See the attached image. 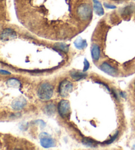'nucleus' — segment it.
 Segmentation results:
<instances>
[{
	"instance_id": "nucleus-1",
	"label": "nucleus",
	"mask_w": 135,
	"mask_h": 150,
	"mask_svg": "<svg viewBox=\"0 0 135 150\" xmlns=\"http://www.w3.org/2000/svg\"><path fill=\"white\" fill-rule=\"evenodd\" d=\"M54 94V87L48 83H42L38 89V96L42 101H48Z\"/></svg>"
},
{
	"instance_id": "nucleus-2",
	"label": "nucleus",
	"mask_w": 135,
	"mask_h": 150,
	"mask_svg": "<svg viewBox=\"0 0 135 150\" xmlns=\"http://www.w3.org/2000/svg\"><path fill=\"white\" fill-rule=\"evenodd\" d=\"M77 14L81 20L86 21L91 17L92 9L88 4H81L77 8Z\"/></svg>"
},
{
	"instance_id": "nucleus-3",
	"label": "nucleus",
	"mask_w": 135,
	"mask_h": 150,
	"mask_svg": "<svg viewBox=\"0 0 135 150\" xmlns=\"http://www.w3.org/2000/svg\"><path fill=\"white\" fill-rule=\"evenodd\" d=\"M73 85L71 81L68 80H64L62 81L59 85V93L62 97H66L73 91Z\"/></svg>"
},
{
	"instance_id": "nucleus-4",
	"label": "nucleus",
	"mask_w": 135,
	"mask_h": 150,
	"mask_svg": "<svg viewBox=\"0 0 135 150\" xmlns=\"http://www.w3.org/2000/svg\"><path fill=\"white\" fill-rule=\"evenodd\" d=\"M58 113L63 118L68 117L70 113V104L67 100L61 101L58 105Z\"/></svg>"
},
{
	"instance_id": "nucleus-5",
	"label": "nucleus",
	"mask_w": 135,
	"mask_h": 150,
	"mask_svg": "<svg viewBox=\"0 0 135 150\" xmlns=\"http://www.w3.org/2000/svg\"><path fill=\"white\" fill-rule=\"evenodd\" d=\"M40 144L44 148H50L56 145L55 141L47 133L43 132L40 135Z\"/></svg>"
},
{
	"instance_id": "nucleus-6",
	"label": "nucleus",
	"mask_w": 135,
	"mask_h": 150,
	"mask_svg": "<svg viewBox=\"0 0 135 150\" xmlns=\"http://www.w3.org/2000/svg\"><path fill=\"white\" fill-rule=\"evenodd\" d=\"M17 34L13 30L11 29H5L2 31L1 34V41H8V40L15 39Z\"/></svg>"
},
{
	"instance_id": "nucleus-7",
	"label": "nucleus",
	"mask_w": 135,
	"mask_h": 150,
	"mask_svg": "<svg viewBox=\"0 0 135 150\" xmlns=\"http://www.w3.org/2000/svg\"><path fill=\"white\" fill-rule=\"evenodd\" d=\"M100 68L101 70H102L104 72L107 73V74L111 75H115L117 73V70L114 68L113 66H111L110 64H109L107 62L102 63L100 65Z\"/></svg>"
},
{
	"instance_id": "nucleus-8",
	"label": "nucleus",
	"mask_w": 135,
	"mask_h": 150,
	"mask_svg": "<svg viewBox=\"0 0 135 150\" xmlns=\"http://www.w3.org/2000/svg\"><path fill=\"white\" fill-rule=\"evenodd\" d=\"M26 105V101L24 99L20 98L17 99L13 101L11 103V107L16 111H20Z\"/></svg>"
},
{
	"instance_id": "nucleus-9",
	"label": "nucleus",
	"mask_w": 135,
	"mask_h": 150,
	"mask_svg": "<svg viewBox=\"0 0 135 150\" xmlns=\"http://www.w3.org/2000/svg\"><path fill=\"white\" fill-rule=\"evenodd\" d=\"M91 54L94 61H98L100 58V48L97 44H93L91 48Z\"/></svg>"
},
{
	"instance_id": "nucleus-10",
	"label": "nucleus",
	"mask_w": 135,
	"mask_h": 150,
	"mask_svg": "<svg viewBox=\"0 0 135 150\" xmlns=\"http://www.w3.org/2000/svg\"><path fill=\"white\" fill-rule=\"evenodd\" d=\"M94 1V9L95 13L99 16H102L104 14V11L103 9L102 4L99 0H93Z\"/></svg>"
},
{
	"instance_id": "nucleus-11",
	"label": "nucleus",
	"mask_w": 135,
	"mask_h": 150,
	"mask_svg": "<svg viewBox=\"0 0 135 150\" xmlns=\"http://www.w3.org/2000/svg\"><path fill=\"white\" fill-rule=\"evenodd\" d=\"M74 44H75V47L79 50H83L87 46V43H86V40H83L81 38H79L76 40L74 42Z\"/></svg>"
},
{
	"instance_id": "nucleus-12",
	"label": "nucleus",
	"mask_w": 135,
	"mask_h": 150,
	"mask_svg": "<svg viewBox=\"0 0 135 150\" xmlns=\"http://www.w3.org/2000/svg\"><path fill=\"white\" fill-rule=\"evenodd\" d=\"M7 85L9 87L13 88H20L21 87V83L19 80H18L16 78H11L9 79L7 81Z\"/></svg>"
},
{
	"instance_id": "nucleus-13",
	"label": "nucleus",
	"mask_w": 135,
	"mask_h": 150,
	"mask_svg": "<svg viewBox=\"0 0 135 150\" xmlns=\"http://www.w3.org/2000/svg\"><path fill=\"white\" fill-rule=\"evenodd\" d=\"M87 74L85 72H78V71H73V72L71 73V77L73 78L74 80L78 81V80L84 79L85 78Z\"/></svg>"
},
{
	"instance_id": "nucleus-14",
	"label": "nucleus",
	"mask_w": 135,
	"mask_h": 150,
	"mask_svg": "<svg viewBox=\"0 0 135 150\" xmlns=\"http://www.w3.org/2000/svg\"><path fill=\"white\" fill-rule=\"evenodd\" d=\"M55 48H56L57 49L62 50V51L64 52H67L69 51V46L67 45L65 43H58L55 44Z\"/></svg>"
},
{
	"instance_id": "nucleus-15",
	"label": "nucleus",
	"mask_w": 135,
	"mask_h": 150,
	"mask_svg": "<svg viewBox=\"0 0 135 150\" xmlns=\"http://www.w3.org/2000/svg\"><path fill=\"white\" fill-rule=\"evenodd\" d=\"M45 112L48 115H53L56 112V107L54 104L48 105L45 108Z\"/></svg>"
},
{
	"instance_id": "nucleus-16",
	"label": "nucleus",
	"mask_w": 135,
	"mask_h": 150,
	"mask_svg": "<svg viewBox=\"0 0 135 150\" xmlns=\"http://www.w3.org/2000/svg\"><path fill=\"white\" fill-rule=\"evenodd\" d=\"M83 142L84 145H86V146H88V147H97V143L96 141L92 140V139H91L85 138L84 139H83Z\"/></svg>"
},
{
	"instance_id": "nucleus-17",
	"label": "nucleus",
	"mask_w": 135,
	"mask_h": 150,
	"mask_svg": "<svg viewBox=\"0 0 135 150\" xmlns=\"http://www.w3.org/2000/svg\"><path fill=\"white\" fill-rule=\"evenodd\" d=\"M134 7L133 6H127L123 10V14L124 15H129L133 11Z\"/></svg>"
},
{
	"instance_id": "nucleus-18",
	"label": "nucleus",
	"mask_w": 135,
	"mask_h": 150,
	"mask_svg": "<svg viewBox=\"0 0 135 150\" xmlns=\"http://www.w3.org/2000/svg\"><path fill=\"white\" fill-rule=\"evenodd\" d=\"M89 67H90L89 62H88V61L85 58L84 60V69H83L84 72H85V71H87L88 69H89Z\"/></svg>"
},
{
	"instance_id": "nucleus-19",
	"label": "nucleus",
	"mask_w": 135,
	"mask_h": 150,
	"mask_svg": "<svg viewBox=\"0 0 135 150\" xmlns=\"http://www.w3.org/2000/svg\"><path fill=\"white\" fill-rule=\"evenodd\" d=\"M118 134H119V132H116L114 136L111 137V138L110 139H109V140L107 141L106 142H105V143H107V144H109V143H112L113 141H115V139L116 138H117V136H118Z\"/></svg>"
},
{
	"instance_id": "nucleus-20",
	"label": "nucleus",
	"mask_w": 135,
	"mask_h": 150,
	"mask_svg": "<svg viewBox=\"0 0 135 150\" xmlns=\"http://www.w3.org/2000/svg\"><path fill=\"white\" fill-rule=\"evenodd\" d=\"M104 6L107 9H115L116 8V6L115 5H109V4H107V3H104Z\"/></svg>"
},
{
	"instance_id": "nucleus-21",
	"label": "nucleus",
	"mask_w": 135,
	"mask_h": 150,
	"mask_svg": "<svg viewBox=\"0 0 135 150\" xmlns=\"http://www.w3.org/2000/svg\"><path fill=\"white\" fill-rule=\"evenodd\" d=\"M1 73H2V74H7V75H10L11 74V73L9 72V71L3 70V69H1Z\"/></svg>"
},
{
	"instance_id": "nucleus-22",
	"label": "nucleus",
	"mask_w": 135,
	"mask_h": 150,
	"mask_svg": "<svg viewBox=\"0 0 135 150\" xmlns=\"http://www.w3.org/2000/svg\"><path fill=\"white\" fill-rule=\"evenodd\" d=\"M132 149H135V145L133 146V147H132Z\"/></svg>"
},
{
	"instance_id": "nucleus-23",
	"label": "nucleus",
	"mask_w": 135,
	"mask_h": 150,
	"mask_svg": "<svg viewBox=\"0 0 135 150\" xmlns=\"http://www.w3.org/2000/svg\"><path fill=\"white\" fill-rule=\"evenodd\" d=\"M134 1H135V0H134Z\"/></svg>"
}]
</instances>
